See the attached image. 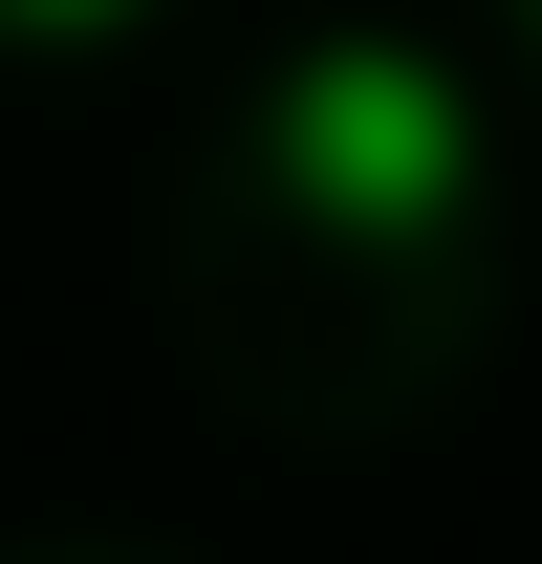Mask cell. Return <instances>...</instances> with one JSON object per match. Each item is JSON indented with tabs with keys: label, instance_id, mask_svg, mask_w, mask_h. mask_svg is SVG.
Masks as SVG:
<instances>
[{
	"label": "cell",
	"instance_id": "obj_1",
	"mask_svg": "<svg viewBox=\"0 0 542 564\" xmlns=\"http://www.w3.org/2000/svg\"><path fill=\"white\" fill-rule=\"evenodd\" d=\"M261 152H282V196L347 217V239H412V217L477 196V109H456V66H434V44H304Z\"/></svg>",
	"mask_w": 542,
	"mask_h": 564
},
{
	"label": "cell",
	"instance_id": "obj_2",
	"mask_svg": "<svg viewBox=\"0 0 542 564\" xmlns=\"http://www.w3.org/2000/svg\"><path fill=\"white\" fill-rule=\"evenodd\" d=\"M0 22H22V44H87V22H131V0H0Z\"/></svg>",
	"mask_w": 542,
	"mask_h": 564
}]
</instances>
